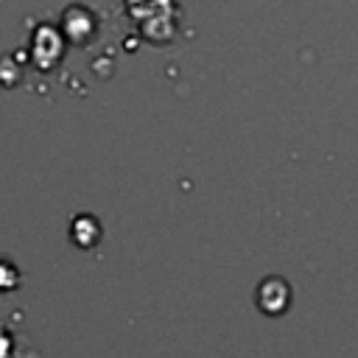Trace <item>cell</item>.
<instances>
[]
</instances>
